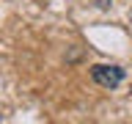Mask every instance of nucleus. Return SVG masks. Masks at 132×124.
I'll return each instance as SVG.
<instances>
[{
    "instance_id": "f257e3e1",
    "label": "nucleus",
    "mask_w": 132,
    "mask_h": 124,
    "mask_svg": "<svg viewBox=\"0 0 132 124\" xmlns=\"http://www.w3.org/2000/svg\"><path fill=\"white\" fill-rule=\"evenodd\" d=\"M91 77L102 88H118L127 77V72L116 64H96V66H91Z\"/></svg>"
},
{
    "instance_id": "f03ea898",
    "label": "nucleus",
    "mask_w": 132,
    "mask_h": 124,
    "mask_svg": "<svg viewBox=\"0 0 132 124\" xmlns=\"http://www.w3.org/2000/svg\"><path fill=\"white\" fill-rule=\"evenodd\" d=\"M91 6L94 8H110V3H113V0H88Z\"/></svg>"
},
{
    "instance_id": "7ed1b4c3",
    "label": "nucleus",
    "mask_w": 132,
    "mask_h": 124,
    "mask_svg": "<svg viewBox=\"0 0 132 124\" xmlns=\"http://www.w3.org/2000/svg\"><path fill=\"white\" fill-rule=\"evenodd\" d=\"M0 121H3V113H0Z\"/></svg>"
}]
</instances>
